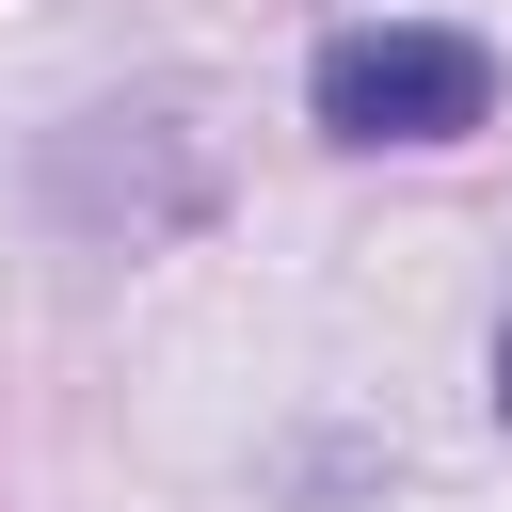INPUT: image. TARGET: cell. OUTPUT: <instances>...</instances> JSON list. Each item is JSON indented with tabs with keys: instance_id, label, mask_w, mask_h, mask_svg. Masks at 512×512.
<instances>
[{
	"instance_id": "cell-1",
	"label": "cell",
	"mask_w": 512,
	"mask_h": 512,
	"mask_svg": "<svg viewBox=\"0 0 512 512\" xmlns=\"http://www.w3.org/2000/svg\"><path fill=\"white\" fill-rule=\"evenodd\" d=\"M304 112L336 144H464L496 112V48L480 32H432V16H384V32H336L304 64Z\"/></svg>"
},
{
	"instance_id": "cell-2",
	"label": "cell",
	"mask_w": 512,
	"mask_h": 512,
	"mask_svg": "<svg viewBox=\"0 0 512 512\" xmlns=\"http://www.w3.org/2000/svg\"><path fill=\"white\" fill-rule=\"evenodd\" d=\"M496 416H512V304H496Z\"/></svg>"
}]
</instances>
